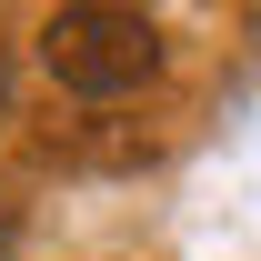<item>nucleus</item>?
<instances>
[{"mask_svg": "<svg viewBox=\"0 0 261 261\" xmlns=\"http://www.w3.org/2000/svg\"><path fill=\"white\" fill-rule=\"evenodd\" d=\"M40 70L81 100H121L161 70V20L121 10V0H70V10L40 20Z\"/></svg>", "mask_w": 261, "mask_h": 261, "instance_id": "1", "label": "nucleus"}, {"mask_svg": "<svg viewBox=\"0 0 261 261\" xmlns=\"http://www.w3.org/2000/svg\"><path fill=\"white\" fill-rule=\"evenodd\" d=\"M10 231H20V221H10V201H0V251H10Z\"/></svg>", "mask_w": 261, "mask_h": 261, "instance_id": "2", "label": "nucleus"}]
</instances>
